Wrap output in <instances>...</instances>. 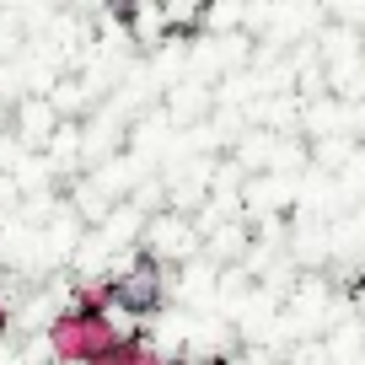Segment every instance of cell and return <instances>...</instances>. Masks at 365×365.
Here are the masks:
<instances>
[{"mask_svg": "<svg viewBox=\"0 0 365 365\" xmlns=\"http://www.w3.org/2000/svg\"><path fill=\"white\" fill-rule=\"evenodd\" d=\"M113 296L124 301L129 312H145V307H156V296H161V285H156V269H135V274H124V279H118L113 285Z\"/></svg>", "mask_w": 365, "mask_h": 365, "instance_id": "obj_1", "label": "cell"}]
</instances>
